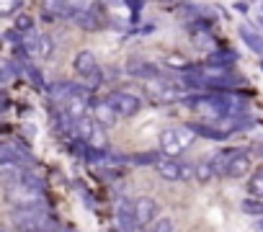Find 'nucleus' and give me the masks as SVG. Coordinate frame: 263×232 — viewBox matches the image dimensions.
Instances as JSON below:
<instances>
[{
	"mask_svg": "<svg viewBox=\"0 0 263 232\" xmlns=\"http://www.w3.org/2000/svg\"><path fill=\"white\" fill-rule=\"evenodd\" d=\"M6 199L8 204L16 206H34V204H44V186L36 176H26L21 181L6 183Z\"/></svg>",
	"mask_w": 263,
	"mask_h": 232,
	"instance_id": "obj_1",
	"label": "nucleus"
},
{
	"mask_svg": "<svg viewBox=\"0 0 263 232\" xmlns=\"http://www.w3.org/2000/svg\"><path fill=\"white\" fill-rule=\"evenodd\" d=\"M11 219L16 224L18 232H49L52 222H49V211L44 204H34V206H16L11 211Z\"/></svg>",
	"mask_w": 263,
	"mask_h": 232,
	"instance_id": "obj_2",
	"label": "nucleus"
},
{
	"mask_svg": "<svg viewBox=\"0 0 263 232\" xmlns=\"http://www.w3.org/2000/svg\"><path fill=\"white\" fill-rule=\"evenodd\" d=\"M194 140H196L194 129H189V127H168L160 134V152L165 158H181L194 145Z\"/></svg>",
	"mask_w": 263,
	"mask_h": 232,
	"instance_id": "obj_3",
	"label": "nucleus"
},
{
	"mask_svg": "<svg viewBox=\"0 0 263 232\" xmlns=\"http://www.w3.org/2000/svg\"><path fill=\"white\" fill-rule=\"evenodd\" d=\"M72 70L83 78V83L88 85V90H96L98 83L103 80L101 67H98V60H96V54L88 52V49H83V52L75 54V60H72Z\"/></svg>",
	"mask_w": 263,
	"mask_h": 232,
	"instance_id": "obj_4",
	"label": "nucleus"
},
{
	"mask_svg": "<svg viewBox=\"0 0 263 232\" xmlns=\"http://www.w3.org/2000/svg\"><path fill=\"white\" fill-rule=\"evenodd\" d=\"M103 101H106L119 116H135V113H140V108H142L140 95L126 93V90H111Z\"/></svg>",
	"mask_w": 263,
	"mask_h": 232,
	"instance_id": "obj_5",
	"label": "nucleus"
},
{
	"mask_svg": "<svg viewBox=\"0 0 263 232\" xmlns=\"http://www.w3.org/2000/svg\"><path fill=\"white\" fill-rule=\"evenodd\" d=\"M155 170H158V176L165 178V181H186V178L194 176L191 165L181 163L178 158H163V160L155 165Z\"/></svg>",
	"mask_w": 263,
	"mask_h": 232,
	"instance_id": "obj_6",
	"label": "nucleus"
},
{
	"mask_svg": "<svg viewBox=\"0 0 263 232\" xmlns=\"http://www.w3.org/2000/svg\"><path fill=\"white\" fill-rule=\"evenodd\" d=\"M85 3L78 0H42V11L52 18H72Z\"/></svg>",
	"mask_w": 263,
	"mask_h": 232,
	"instance_id": "obj_7",
	"label": "nucleus"
},
{
	"mask_svg": "<svg viewBox=\"0 0 263 232\" xmlns=\"http://www.w3.org/2000/svg\"><path fill=\"white\" fill-rule=\"evenodd\" d=\"M116 224L121 232H135L140 224H137V214H135V201H129L126 196L116 201Z\"/></svg>",
	"mask_w": 263,
	"mask_h": 232,
	"instance_id": "obj_8",
	"label": "nucleus"
},
{
	"mask_svg": "<svg viewBox=\"0 0 263 232\" xmlns=\"http://www.w3.org/2000/svg\"><path fill=\"white\" fill-rule=\"evenodd\" d=\"M160 206L153 196H140L135 199V214H137V224L140 227H147V224H155L160 217H158Z\"/></svg>",
	"mask_w": 263,
	"mask_h": 232,
	"instance_id": "obj_9",
	"label": "nucleus"
},
{
	"mask_svg": "<svg viewBox=\"0 0 263 232\" xmlns=\"http://www.w3.org/2000/svg\"><path fill=\"white\" fill-rule=\"evenodd\" d=\"M124 70H126L132 78H145V80H155V78H160V67H155L153 62L140 60V57H132V60L126 62Z\"/></svg>",
	"mask_w": 263,
	"mask_h": 232,
	"instance_id": "obj_10",
	"label": "nucleus"
},
{
	"mask_svg": "<svg viewBox=\"0 0 263 232\" xmlns=\"http://www.w3.org/2000/svg\"><path fill=\"white\" fill-rule=\"evenodd\" d=\"M0 160H16V163H34L31 152L21 145V142H13V140H6L0 145Z\"/></svg>",
	"mask_w": 263,
	"mask_h": 232,
	"instance_id": "obj_11",
	"label": "nucleus"
},
{
	"mask_svg": "<svg viewBox=\"0 0 263 232\" xmlns=\"http://www.w3.org/2000/svg\"><path fill=\"white\" fill-rule=\"evenodd\" d=\"M0 176H3V183H13L29 176V170L24 168V163L16 160H0Z\"/></svg>",
	"mask_w": 263,
	"mask_h": 232,
	"instance_id": "obj_12",
	"label": "nucleus"
},
{
	"mask_svg": "<svg viewBox=\"0 0 263 232\" xmlns=\"http://www.w3.org/2000/svg\"><path fill=\"white\" fill-rule=\"evenodd\" d=\"M253 168V160H250V155L245 152V150H240L235 158H232V163H230V168H227V176L224 178H242V176H248V170Z\"/></svg>",
	"mask_w": 263,
	"mask_h": 232,
	"instance_id": "obj_13",
	"label": "nucleus"
},
{
	"mask_svg": "<svg viewBox=\"0 0 263 232\" xmlns=\"http://www.w3.org/2000/svg\"><path fill=\"white\" fill-rule=\"evenodd\" d=\"M240 152V147H227V150H219L209 163H212V168H214V176H227V168H230V163H232V158Z\"/></svg>",
	"mask_w": 263,
	"mask_h": 232,
	"instance_id": "obj_14",
	"label": "nucleus"
},
{
	"mask_svg": "<svg viewBox=\"0 0 263 232\" xmlns=\"http://www.w3.org/2000/svg\"><path fill=\"white\" fill-rule=\"evenodd\" d=\"M72 18H75V24H78L80 29H85V31H96V29H101V18H98V13H96L93 8H88V6H83Z\"/></svg>",
	"mask_w": 263,
	"mask_h": 232,
	"instance_id": "obj_15",
	"label": "nucleus"
},
{
	"mask_svg": "<svg viewBox=\"0 0 263 232\" xmlns=\"http://www.w3.org/2000/svg\"><path fill=\"white\" fill-rule=\"evenodd\" d=\"M237 34H240V39L248 44V49H250V52H255V54H260V57H263V36H260L253 26H248V24H245V26H240V29H237Z\"/></svg>",
	"mask_w": 263,
	"mask_h": 232,
	"instance_id": "obj_16",
	"label": "nucleus"
},
{
	"mask_svg": "<svg viewBox=\"0 0 263 232\" xmlns=\"http://www.w3.org/2000/svg\"><path fill=\"white\" fill-rule=\"evenodd\" d=\"M116 119H119V113L106 103V101H101V103H96V122L101 124V127H114L116 124Z\"/></svg>",
	"mask_w": 263,
	"mask_h": 232,
	"instance_id": "obj_17",
	"label": "nucleus"
},
{
	"mask_svg": "<svg viewBox=\"0 0 263 232\" xmlns=\"http://www.w3.org/2000/svg\"><path fill=\"white\" fill-rule=\"evenodd\" d=\"M186 127L194 129V134H199V137H209V140H224V137H227L224 129H214V127H209V124H196V122H191V124H186Z\"/></svg>",
	"mask_w": 263,
	"mask_h": 232,
	"instance_id": "obj_18",
	"label": "nucleus"
},
{
	"mask_svg": "<svg viewBox=\"0 0 263 232\" xmlns=\"http://www.w3.org/2000/svg\"><path fill=\"white\" fill-rule=\"evenodd\" d=\"M248 196L263 199V165L250 173V178H248Z\"/></svg>",
	"mask_w": 263,
	"mask_h": 232,
	"instance_id": "obj_19",
	"label": "nucleus"
},
{
	"mask_svg": "<svg viewBox=\"0 0 263 232\" xmlns=\"http://www.w3.org/2000/svg\"><path fill=\"white\" fill-rule=\"evenodd\" d=\"M150 93H153L158 101H176V98H178V90H176V85H171V83H165V85H153Z\"/></svg>",
	"mask_w": 263,
	"mask_h": 232,
	"instance_id": "obj_20",
	"label": "nucleus"
},
{
	"mask_svg": "<svg viewBox=\"0 0 263 232\" xmlns=\"http://www.w3.org/2000/svg\"><path fill=\"white\" fill-rule=\"evenodd\" d=\"M52 52H54V47H52V39H49L47 34H39V42H36L34 57H39V60H47V57H52Z\"/></svg>",
	"mask_w": 263,
	"mask_h": 232,
	"instance_id": "obj_21",
	"label": "nucleus"
},
{
	"mask_svg": "<svg viewBox=\"0 0 263 232\" xmlns=\"http://www.w3.org/2000/svg\"><path fill=\"white\" fill-rule=\"evenodd\" d=\"M242 211L250 214V217H260L263 214V199H255V196H248L242 201Z\"/></svg>",
	"mask_w": 263,
	"mask_h": 232,
	"instance_id": "obj_22",
	"label": "nucleus"
},
{
	"mask_svg": "<svg viewBox=\"0 0 263 232\" xmlns=\"http://www.w3.org/2000/svg\"><path fill=\"white\" fill-rule=\"evenodd\" d=\"M194 176L201 181V183H206V181H212L214 178V168H212V163L209 160H201L199 165H196V170H194Z\"/></svg>",
	"mask_w": 263,
	"mask_h": 232,
	"instance_id": "obj_23",
	"label": "nucleus"
},
{
	"mask_svg": "<svg viewBox=\"0 0 263 232\" xmlns=\"http://www.w3.org/2000/svg\"><path fill=\"white\" fill-rule=\"evenodd\" d=\"M13 29H16L18 34H26V31H34V21H31V16H26V13H21V16H16V24H13Z\"/></svg>",
	"mask_w": 263,
	"mask_h": 232,
	"instance_id": "obj_24",
	"label": "nucleus"
},
{
	"mask_svg": "<svg viewBox=\"0 0 263 232\" xmlns=\"http://www.w3.org/2000/svg\"><path fill=\"white\" fill-rule=\"evenodd\" d=\"M24 0H0V13L3 16H13L16 11H21Z\"/></svg>",
	"mask_w": 263,
	"mask_h": 232,
	"instance_id": "obj_25",
	"label": "nucleus"
},
{
	"mask_svg": "<svg viewBox=\"0 0 263 232\" xmlns=\"http://www.w3.org/2000/svg\"><path fill=\"white\" fill-rule=\"evenodd\" d=\"M209 60H212V62H217V65H227V62H235V60H237V54H235V52H230V49H227V52H224V49H219V52H214Z\"/></svg>",
	"mask_w": 263,
	"mask_h": 232,
	"instance_id": "obj_26",
	"label": "nucleus"
},
{
	"mask_svg": "<svg viewBox=\"0 0 263 232\" xmlns=\"http://www.w3.org/2000/svg\"><path fill=\"white\" fill-rule=\"evenodd\" d=\"M150 232H173V219H171V217H160V219L150 227Z\"/></svg>",
	"mask_w": 263,
	"mask_h": 232,
	"instance_id": "obj_27",
	"label": "nucleus"
},
{
	"mask_svg": "<svg viewBox=\"0 0 263 232\" xmlns=\"http://www.w3.org/2000/svg\"><path fill=\"white\" fill-rule=\"evenodd\" d=\"M26 75L31 78V83H34V85H36L39 90L44 88V78H42V72H39V70H36L34 65H29V67H26ZM44 90H47V88H44Z\"/></svg>",
	"mask_w": 263,
	"mask_h": 232,
	"instance_id": "obj_28",
	"label": "nucleus"
},
{
	"mask_svg": "<svg viewBox=\"0 0 263 232\" xmlns=\"http://www.w3.org/2000/svg\"><path fill=\"white\" fill-rule=\"evenodd\" d=\"M124 3L129 6V11H132V13H137V11L142 8V0H124Z\"/></svg>",
	"mask_w": 263,
	"mask_h": 232,
	"instance_id": "obj_29",
	"label": "nucleus"
},
{
	"mask_svg": "<svg viewBox=\"0 0 263 232\" xmlns=\"http://www.w3.org/2000/svg\"><path fill=\"white\" fill-rule=\"evenodd\" d=\"M260 229H263V222H260Z\"/></svg>",
	"mask_w": 263,
	"mask_h": 232,
	"instance_id": "obj_30",
	"label": "nucleus"
},
{
	"mask_svg": "<svg viewBox=\"0 0 263 232\" xmlns=\"http://www.w3.org/2000/svg\"><path fill=\"white\" fill-rule=\"evenodd\" d=\"M260 24H263V18H260Z\"/></svg>",
	"mask_w": 263,
	"mask_h": 232,
	"instance_id": "obj_31",
	"label": "nucleus"
}]
</instances>
